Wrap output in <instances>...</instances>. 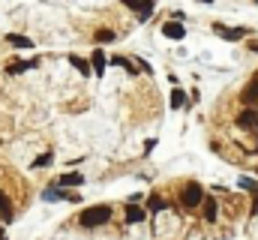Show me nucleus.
<instances>
[{"label": "nucleus", "instance_id": "7", "mask_svg": "<svg viewBox=\"0 0 258 240\" xmlns=\"http://www.w3.org/2000/svg\"><path fill=\"white\" fill-rule=\"evenodd\" d=\"M12 219H15V204H12V198L6 192H0V222L9 225Z\"/></svg>", "mask_w": 258, "mask_h": 240}, {"label": "nucleus", "instance_id": "10", "mask_svg": "<svg viewBox=\"0 0 258 240\" xmlns=\"http://www.w3.org/2000/svg\"><path fill=\"white\" fill-rule=\"evenodd\" d=\"M39 66V60H18V63H9L6 66V75H21V72H27V69H36Z\"/></svg>", "mask_w": 258, "mask_h": 240}, {"label": "nucleus", "instance_id": "23", "mask_svg": "<svg viewBox=\"0 0 258 240\" xmlns=\"http://www.w3.org/2000/svg\"><path fill=\"white\" fill-rule=\"evenodd\" d=\"M249 51H252V54H258V39H252V42H249Z\"/></svg>", "mask_w": 258, "mask_h": 240}, {"label": "nucleus", "instance_id": "8", "mask_svg": "<svg viewBox=\"0 0 258 240\" xmlns=\"http://www.w3.org/2000/svg\"><path fill=\"white\" fill-rule=\"evenodd\" d=\"M213 30H216L222 39H228V42H237V39H243V36H246V30H243V27H222V24H213Z\"/></svg>", "mask_w": 258, "mask_h": 240}, {"label": "nucleus", "instance_id": "15", "mask_svg": "<svg viewBox=\"0 0 258 240\" xmlns=\"http://www.w3.org/2000/svg\"><path fill=\"white\" fill-rule=\"evenodd\" d=\"M84 183V177L78 174V171H72V174H63V177H57V186H63V189H69V186H81Z\"/></svg>", "mask_w": 258, "mask_h": 240}, {"label": "nucleus", "instance_id": "4", "mask_svg": "<svg viewBox=\"0 0 258 240\" xmlns=\"http://www.w3.org/2000/svg\"><path fill=\"white\" fill-rule=\"evenodd\" d=\"M237 129H243V132H258V108H243V111H237Z\"/></svg>", "mask_w": 258, "mask_h": 240}, {"label": "nucleus", "instance_id": "21", "mask_svg": "<svg viewBox=\"0 0 258 240\" xmlns=\"http://www.w3.org/2000/svg\"><path fill=\"white\" fill-rule=\"evenodd\" d=\"M237 186H240V189H252V192L258 189V183H255V180H249V177H240V180H237Z\"/></svg>", "mask_w": 258, "mask_h": 240}, {"label": "nucleus", "instance_id": "1", "mask_svg": "<svg viewBox=\"0 0 258 240\" xmlns=\"http://www.w3.org/2000/svg\"><path fill=\"white\" fill-rule=\"evenodd\" d=\"M114 219V207L111 204H90V207H84L78 216H75V222L81 225V228H102V225H108Z\"/></svg>", "mask_w": 258, "mask_h": 240}, {"label": "nucleus", "instance_id": "24", "mask_svg": "<svg viewBox=\"0 0 258 240\" xmlns=\"http://www.w3.org/2000/svg\"><path fill=\"white\" fill-rule=\"evenodd\" d=\"M0 240H6V234H3V222H0Z\"/></svg>", "mask_w": 258, "mask_h": 240}, {"label": "nucleus", "instance_id": "9", "mask_svg": "<svg viewBox=\"0 0 258 240\" xmlns=\"http://www.w3.org/2000/svg\"><path fill=\"white\" fill-rule=\"evenodd\" d=\"M198 210H201V216H204L207 222H213V219L219 216V204H216V198H210V195L201 201V207H198Z\"/></svg>", "mask_w": 258, "mask_h": 240}, {"label": "nucleus", "instance_id": "20", "mask_svg": "<svg viewBox=\"0 0 258 240\" xmlns=\"http://www.w3.org/2000/svg\"><path fill=\"white\" fill-rule=\"evenodd\" d=\"M51 159H54L51 153H42V156H36V159H33V168H45V165H51Z\"/></svg>", "mask_w": 258, "mask_h": 240}, {"label": "nucleus", "instance_id": "12", "mask_svg": "<svg viewBox=\"0 0 258 240\" xmlns=\"http://www.w3.org/2000/svg\"><path fill=\"white\" fill-rule=\"evenodd\" d=\"M147 219V210L144 207H138V204H126V222L129 225H138V222H144Z\"/></svg>", "mask_w": 258, "mask_h": 240}, {"label": "nucleus", "instance_id": "3", "mask_svg": "<svg viewBox=\"0 0 258 240\" xmlns=\"http://www.w3.org/2000/svg\"><path fill=\"white\" fill-rule=\"evenodd\" d=\"M237 99H240V105H243V108H258V75L249 78V84L237 93Z\"/></svg>", "mask_w": 258, "mask_h": 240}, {"label": "nucleus", "instance_id": "17", "mask_svg": "<svg viewBox=\"0 0 258 240\" xmlns=\"http://www.w3.org/2000/svg\"><path fill=\"white\" fill-rule=\"evenodd\" d=\"M93 39H96V42H114V39H117V33H114V30H96V33H93Z\"/></svg>", "mask_w": 258, "mask_h": 240}, {"label": "nucleus", "instance_id": "19", "mask_svg": "<svg viewBox=\"0 0 258 240\" xmlns=\"http://www.w3.org/2000/svg\"><path fill=\"white\" fill-rule=\"evenodd\" d=\"M162 207H168V201H162V195L153 192V195H150V210H162Z\"/></svg>", "mask_w": 258, "mask_h": 240}, {"label": "nucleus", "instance_id": "11", "mask_svg": "<svg viewBox=\"0 0 258 240\" xmlns=\"http://www.w3.org/2000/svg\"><path fill=\"white\" fill-rule=\"evenodd\" d=\"M105 51L102 48H93V54H90V69H93V75H102L105 72Z\"/></svg>", "mask_w": 258, "mask_h": 240}, {"label": "nucleus", "instance_id": "16", "mask_svg": "<svg viewBox=\"0 0 258 240\" xmlns=\"http://www.w3.org/2000/svg\"><path fill=\"white\" fill-rule=\"evenodd\" d=\"M69 63H72L81 75H90V72H93V69H90V63H87L84 57H78V54H69Z\"/></svg>", "mask_w": 258, "mask_h": 240}, {"label": "nucleus", "instance_id": "25", "mask_svg": "<svg viewBox=\"0 0 258 240\" xmlns=\"http://www.w3.org/2000/svg\"><path fill=\"white\" fill-rule=\"evenodd\" d=\"M198 3H213V0H198Z\"/></svg>", "mask_w": 258, "mask_h": 240}, {"label": "nucleus", "instance_id": "6", "mask_svg": "<svg viewBox=\"0 0 258 240\" xmlns=\"http://www.w3.org/2000/svg\"><path fill=\"white\" fill-rule=\"evenodd\" d=\"M162 36L165 39H186V24H180V21H165L162 24Z\"/></svg>", "mask_w": 258, "mask_h": 240}, {"label": "nucleus", "instance_id": "2", "mask_svg": "<svg viewBox=\"0 0 258 240\" xmlns=\"http://www.w3.org/2000/svg\"><path fill=\"white\" fill-rule=\"evenodd\" d=\"M177 189H180V192H177V204H180L183 213H195V210L201 207V201L207 198V192H204V186H201L198 180H183Z\"/></svg>", "mask_w": 258, "mask_h": 240}, {"label": "nucleus", "instance_id": "18", "mask_svg": "<svg viewBox=\"0 0 258 240\" xmlns=\"http://www.w3.org/2000/svg\"><path fill=\"white\" fill-rule=\"evenodd\" d=\"M183 102H186V93H183L180 87H174V90H171V105H174V108H180Z\"/></svg>", "mask_w": 258, "mask_h": 240}, {"label": "nucleus", "instance_id": "14", "mask_svg": "<svg viewBox=\"0 0 258 240\" xmlns=\"http://www.w3.org/2000/svg\"><path fill=\"white\" fill-rule=\"evenodd\" d=\"M6 42H9L12 48H21V51H24V48H33V39H27V36H21V33H9Z\"/></svg>", "mask_w": 258, "mask_h": 240}, {"label": "nucleus", "instance_id": "5", "mask_svg": "<svg viewBox=\"0 0 258 240\" xmlns=\"http://www.w3.org/2000/svg\"><path fill=\"white\" fill-rule=\"evenodd\" d=\"M120 3H123V6H129V9L141 18V21L153 15V0H120Z\"/></svg>", "mask_w": 258, "mask_h": 240}, {"label": "nucleus", "instance_id": "13", "mask_svg": "<svg viewBox=\"0 0 258 240\" xmlns=\"http://www.w3.org/2000/svg\"><path fill=\"white\" fill-rule=\"evenodd\" d=\"M42 198L45 201H69V189H63V186H48L42 192Z\"/></svg>", "mask_w": 258, "mask_h": 240}, {"label": "nucleus", "instance_id": "22", "mask_svg": "<svg viewBox=\"0 0 258 240\" xmlns=\"http://www.w3.org/2000/svg\"><path fill=\"white\" fill-rule=\"evenodd\" d=\"M252 195H255V198H252V216H258V189L252 192Z\"/></svg>", "mask_w": 258, "mask_h": 240}]
</instances>
